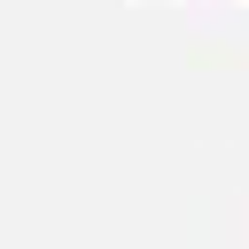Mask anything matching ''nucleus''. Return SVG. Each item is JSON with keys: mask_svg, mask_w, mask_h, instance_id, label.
<instances>
[]
</instances>
